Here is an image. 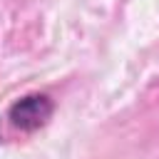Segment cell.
Segmentation results:
<instances>
[{
    "label": "cell",
    "instance_id": "cell-1",
    "mask_svg": "<svg viewBox=\"0 0 159 159\" xmlns=\"http://www.w3.org/2000/svg\"><path fill=\"white\" fill-rule=\"evenodd\" d=\"M50 114H52V102L47 94H27L10 107L7 117H10L12 127L30 132V129H37L40 124H45Z\"/></svg>",
    "mask_w": 159,
    "mask_h": 159
}]
</instances>
